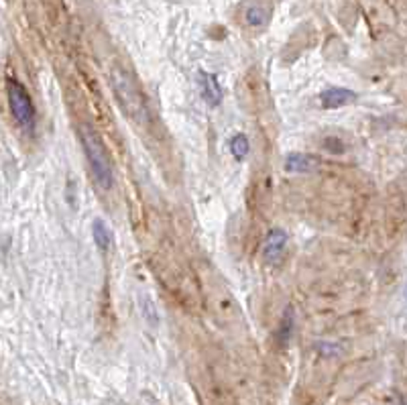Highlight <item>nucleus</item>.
Here are the masks:
<instances>
[{"mask_svg": "<svg viewBox=\"0 0 407 405\" xmlns=\"http://www.w3.org/2000/svg\"><path fill=\"white\" fill-rule=\"evenodd\" d=\"M110 86L114 90V96L122 106V110L135 122L145 124L147 122V104H145L139 86L131 78V73L120 70V68H114L110 72Z\"/></svg>", "mask_w": 407, "mask_h": 405, "instance_id": "1", "label": "nucleus"}, {"mask_svg": "<svg viewBox=\"0 0 407 405\" xmlns=\"http://www.w3.org/2000/svg\"><path fill=\"white\" fill-rule=\"evenodd\" d=\"M82 143H84V151L88 157V163L92 167L94 179L102 190H110L114 184V173H112V165L108 159V153L104 149V145L100 141L96 133H92L90 128H84L82 133Z\"/></svg>", "mask_w": 407, "mask_h": 405, "instance_id": "2", "label": "nucleus"}, {"mask_svg": "<svg viewBox=\"0 0 407 405\" xmlns=\"http://www.w3.org/2000/svg\"><path fill=\"white\" fill-rule=\"evenodd\" d=\"M6 92H8V104H10L13 117L19 120L21 126L29 128L35 120V108H33V102L27 94V90L17 80H8L6 82Z\"/></svg>", "mask_w": 407, "mask_h": 405, "instance_id": "3", "label": "nucleus"}, {"mask_svg": "<svg viewBox=\"0 0 407 405\" xmlns=\"http://www.w3.org/2000/svg\"><path fill=\"white\" fill-rule=\"evenodd\" d=\"M286 246H288V233L286 230H281V228L269 230L263 242V259L267 263H275L283 255Z\"/></svg>", "mask_w": 407, "mask_h": 405, "instance_id": "4", "label": "nucleus"}, {"mask_svg": "<svg viewBox=\"0 0 407 405\" xmlns=\"http://www.w3.org/2000/svg\"><path fill=\"white\" fill-rule=\"evenodd\" d=\"M198 84H200V90H202L204 100H206L210 106H218V104L222 102V88H220L216 75L200 72V75H198Z\"/></svg>", "mask_w": 407, "mask_h": 405, "instance_id": "5", "label": "nucleus"}, {"mask_svg": "<svg viewBox=\"0 0 407 405\" xmlns=\"http://www.w3.org/2000/svg\"><path fill=\"white\" fill-rule=\"evenodd\" d=\"M357 100V94L353 90H346V88H330L326 92H322L320 96V102L324 108H340V106H346L350 102Z\"/></svg>", "mask_w": 407, "mask_h": 405, "instance_id": "6", "label": "nucleus"}, {"mask_svg": "<svg viewBox=\"0 0 407 405\" xmlns=\"http://www.w3.org/2000/svg\"><path fill=\"white\" fill-rule=\"evenodd\" d=\"M283 167H286V171H289V173H308V171L318 167V161H316V157H311V155L291 153L288 159H286Z\"/></svg>", "mask_w": 407, "mask_h": 405, "instance_id": "7", "label": "nucleus"}, {"mask_svg": "<svg viewBox=\"0 0 407 405\" xmlns=\"http://www.w3.org/2000/svg\"><path fill=\"white\" fill-rule=\"evenodd\" d=\"M92 235H94V242L100 251H108V246L112 244V233L108 228V224L104 220H94L92 224Z\"/></svg>", "mask_w": 407, "mask_h": 405, "instance_id": "8", "label": "nucleus"}, {"mask_svg": "<svg viewBox=\"0 0 407 405\" xmlns=\"http://www.w3.org/2000/svg\"><path fill=\"white\" fill-rule=\"evenodd\" d=\"M269 17H271L269 8H267V6H261V4L249 6V8H246V15H244L246 23L251 24V27H265V24L269 23Z\"/></svg>", "mask_w": 407, "mask_h": 405, "instance_id": "9", "label": "nucleus"}, {"mask_svg": "<svg viewBox=\"0 0 407 405\" xmlns=\"http://www.w3.org/2000/svg\"><path fill=\"white\" fill-rule=\"evenodd\" d=\"M230 153L237 159H244L249 155V139L244 135H235L232 141H230Z\"/></svg>", "mask_w": 407, "mask_h": 405, "instance_id": "10", "label": "nucleus"}, {"mask_svg": "<svg viewBox=\"0 0 407 405\" xmlns=\"http://www.w3.org/2000/svg\"><path fill=\"white\" fill-rule=\"evenodd\" d=\"M289 314H291V310H288L286 318H283V328H281V338H283V340H288L289 338V332H291V324H293V320L289 318Z\"/></svg>", "mask_w": 407, "mask_h": 405, "instance_id": "11", "label": "nucleus"}]
</instances>
